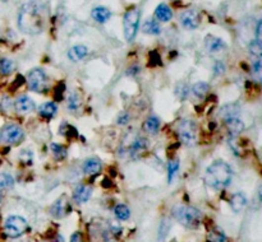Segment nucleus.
I'll return each mask as SVG.
<instances>
[{"mask_svg": "<svg viewBox=\"0 0 262 242\" xmlns=\"http://www.w3.org/2000/svg\"><path fill=\"white\" fill-rule=\"evenodd\" d=\"M261 70H262V65H261V59H255V62L252 64V73L256 75L257 78H261Z\"/></svg>", "mask_w": 262, "mask_h": 242, "instance_id": "nucleus-35", "label": "nucleus"}, {"mask_svg": "<svg viewBox=\"0 0 262 242\" xmlns=\"http://www.w3.org/2000/svg\"><path fill=\"white\" fill-rule=\"evenodd\" d=\"M231 180H233L231 167L221 160L211 163L205 172V182L214 190L225 189L231 184Z\"/></svg>", "mask_w": 262, "mask_h": 242, "instance_id": "nucleus-2", "label": "nucleus"}, {"mask_svg": "<svg viewBox=\"0 0 262 242\" xmlns=\"http://www.w3.org/2000/svg\"><path fill=\"white\" fill-rule=\"evenodd\" d=\"M247 203H248V200H247L244 194L235 193L234 195L231 196L230 207H231V209L235 211V213H239V211H242L244 208H246Z\"/></svg>", "mask_w": 262, "mask_h": 242, "instance_id": "nucleus-19", "label": "nucleus"}, {"mask_svg": "<svg viewBox=\"0 0 262 242\" xmlns=\"http://www.w3.org/2000/svg\"><path fill=\"white\" fill-rule=\"evenodd\" d=\"M14 107L18 112H31L35 110V102L27 96H19L14 102Z\"/></svg>", "mask_w": 262, "mask_h": 242, "instance_id": "nucleus-15", "label": "nucleus"}, {"mask_svg": "<svg viewBox=\"0 0 262 242\" xmlns=\"http://www.w3.org/2000/svg\"><path fill=\"white\" fill-rule=\"evenodd\" d=\"M188 93H189V88L185 86L184 83L178 84V87H176V96H178L180 100H185L187 96H188Z\"/></svg>", "mask_w": 262, "mask_h": 242, "instance_id": "nucleus-34", "label": "nucleus"}, {"mask_svg": "<svg viewBox=\"0 0 262 242\" xmlns=\"http://www.w3.org/2000/svg\"><path fill=\"white\" fill-rule=\"evenodd\" d=\"M88 54V49L85 45H76V46L71 47L68 51V58L71 62L76 63L80 62L82 59H85Z\"/></svg>", "mask_w": 262, "mask_h": 242, "instance_id": "nucleus-16", "label": "nucleus"}, {"mask_svg": "<svg viewBox=\"0 0 262 242\" xmlns=\"http://www.w3.org/2000/svg\"><path fill=\"white\" fill-rule=\"evenodd\" d=\"M178 170H179V162L176 160H172L169 163H168V182H169V184L173 182Z\"/></svg>", "mask_w": 262, "mask_h": 242, "instance_id": "nucleus-30", "label": "nucleus"}, {"mask_svg": "<svg viewBox=\"0 0 262 242\" xmlns=\"http://www.w3.org/2000/svg\"><path fill=\"white\" fill-rule=\"evenodd\" d=\"M142 31L147 35H160L161 34V27L155 19H148L143 23L142 26Z\"/></svg>", "mask_w": 262, "mask_h": 242, "instance_id": "nucleus-23", "label": "nucleus"}, {"mask_svg": "<svg viewBox=\"0 0 262 242\" xmlns=\"http://www.w3.org/2000/svg\"><path fill=\"white\" fill-rule=\"evenodd\" d=\"M16 69V64L13 60L6 58H0V74L1 75H9Z\"/></svg>", "mask_w": 262, "mask_h": 242, "instance_id": "nucleus-24", "label": "nucleus"}, {"mask_svg": "<svg viewBox=\"0 0 262 242\" xmlns=\"http://www.w3.org/2000/svg\"><path fill=\"white\" fill-rule=\"evenodd\" d=\"M224 123H225L226 129L231 135H238L244 130L243 121L238 116L226 117V119H224Z\"/></svg>", "mask_w": 262, "mask_h": 242, "instance_id": "nucleus-13", "label": "nucleus"}, {"mask_svg": "<svg viewBox=\"0 0 262 242\" xmlns=\"http://www.w3.org/2000/svg\"><path fill=\"white\" fill-rule=\"evenodd\" d=\"M14 186V178L9 173H0V189H12Z\"/></svg>", "mask_w": 262, "mask_h": 242, "instance_id": "nucleus-32", "label": "nucleus"}, {"mask_svg": "<svg viewBox=\"0 0 262 242\" xmlns=\"http://www.w3.org/2000/svg\"><path fill=\"white\" fill-rule=\"evenodd\" d=\"M1 199H3V194H1V191H0V202H1Z\"/></svg>", "mask_w": 262, "mask_h": 242, "instance_id": "nucleus-42", "label": "nucleus"}, {"mask_svg": "<svg viewBox=\"0 0 262 242\" xmlns=\"http://www.w3.org/2000/svg\"><path fill=\"white\" fill-rule=\"evenodd\" d=\"M114 214L117 217V219L119 221H127L131 217V210L130 208L124 204H118L114 209Z\"/></svg>", "mask_w": 262, "mask_h": 242, "instance_id": "nucleus-28", "label": "nucleus"}, {"mask_svg": "<svg viewBox=\"0 0 262 242\" xmlns=\"http://www.w3.org/2000/svg\"><path fill=\"white\" fill-rule=\"evenodd\" d=\"M102 169V165L97 158H88L84 163V172L86 175H96Z\"/></svg>", "mask_w": 262, "mask_h": 242, "instance_id": "nucleus-20", "label": "nucleus"}, {"mask_svg": "<svg viewBox=\"0 0 262 242\" xmlns=\"http://www.w3.org/2000/svg\"><path fill=\"white\" fill-rule=\"evenodd\" d=\"M92 195V189L86 185H80L74 189L73 191V200L77 204H85L88 202V199Z\"/></svg>", "mask_w": 262, "mask_h": 242, "instance_id": "nucleus-12", "label": "nucleus"}, {"mask_svg": "<svg viewBox=\"0 0 262 242\" xmlns=\"http://www.w3.org/2000/svg\"><path fill=\"white\" fill-rule=\"evenodd\" d=\"M214 71H215V74L224 73V71H225V65H224V63H221V62L216 63L215 67H214Z\"/></svg>", "mask_w": 262, "mask_h": 242, "instance_id": "nucleus-37", "label": "nucleus"}, {"mask_svg": "<svg viewBox=\"0 0 262 242\" xmlns=\"http://www.w3.org/2000/svg\"><path fill=\"white\" fill-rule=\"evenodd\" d=\"M58 112V106L54 102H45L39 107V113L40 116L45 117V119H52Z\"/></svg>", "mask_w": 262, "mask_h": 242, "instance_id": "nucleus-21", "label": "nucleus"}, {"mask_svg": "<svg viewBox=\"0 0 262 242\" xmlns=\"http://www.w3.org/2000/svg\"><path fill=\"white\" fill-rule=\"evenodd\" d=\"M248 51L252 56H255L256 59H261L262 56V45L261 41L253 40L252 42L250 43V46H248Z\"/></svg>", "mask_w": 262, "mask_h": 242, "instance_id": "nucleus-31", "label": "nucleus"}, {"mask_svg": "<svg viewBox=\"0 0 262 242\" xmlns=\"http://www.w3.org/2000/svg\"><path fill=\"white\" fill-rule=\"evenodd\" d=\"M49 10L41 0H30L21 6L18 27L26 35H40L46 28Z\"/></svg>", "mask_w": 262, "mask_h": 242, "instance_id": "nucleus-1", "label": "nucleus"}, {"mask_svg": "<svg viewBox=\"0 0 262 242\" xmlns=\"http://www.w3.org/2000/svg\"><path fill=\"white\" fill-rule=\"evenodd\" d=\"M139 18H141V10L136 6H132L127 10L124 14L123 26H124V37L128 42L134 40L139 27Z\"/></svg>", "mask_w": 262, "mask_h": 242, "instance_id": "nucleus-4", "label": "nucleus"}, {"mask_svg": "<svg viewBox=\"0 0 262 242\" xmlns=\"http://www.w3.org/2000/svg\"><path fill=\"white\" fill-rule=\"evenodd\" d=\"M27 84L28 88L34 92H45L47 88V75L43 69H32L27 75Z\"/></svg>", "mask_w": 262, "mask_h": 242, "instance_id": "nucleus-7", "label": "nucleus"}, {"mask_svg": "<svg viewBox=\"0 0 262 242\" xmlns=\"http://www.w3.org/2000/svg\"><path fill=\"white\" fill-rule=\"evenodd\" d=\"M25 138V132L16 124L4 126L0 132V140L6 144H19Z\"/></svg>", "mask_w": 262, "mask_h": 242, "instance_id": "nucleus-8", "label": "nucleus"}, {"mask_svg": "<svg viewBox=\"0 0 262 242\" xmlns=\"http://www.w3.org/2000/svg\"><path fill=\"white\" fill-rule=\"evenodd\" d=\"M138 71H139V68L138 67H132L130 69V70L127 71V74H128V75H134V74L138 73Z\"/></svg>", "mask_w": 262, "mask_h": 242, "instance_id": "nucleus-40", "label": "nucleus"}, {"mask_svg": "<svg viewBox=\"0 0 262 242\" xmlns=\"http://www.w3.org/2000/svg\"><path fill=\"white\" fill-rule=\"evenodd\" d=\"M81 106V98L77 93H71L68 97V108L72 112H76V111L80 108Z\"/></svg>", "mask_w": 262, "mask_h": 242, "instance_id": "nucleus-33", "label": "nucleus"}, {"mask_svg": "<svg viewBox=\"0 0 262 242\" xmlns=\"http://www.w3.org/2000/svg\"><path fill=\"white\" fill-rule=\"evenodd\" d=\"M179 139L185 145H194L197 143V125L193 120L184 119L178 126Z\"/></svg>", "mask_w": 262, "mask_h": 242, "instance_id": "nucleus-6", "label": "nucleus"}, {"mask_svg": "<svg viewBox=\"0 0 262 242\" xmlns=\"http://www.w3.org/2000/svg\"><path fill=\"white\" fill-rule=\"evenodd\" d=\"M238 113H239V107H238L237 104H225L224 107H221L219 115L222 117V119H226V117L230 116H238Z\"/></svg>", "mask_w": 262, "mask_h": 242, "instance_id": "nucleus-26", "label": "nucleus"}, {"mask_svg": "<svg viewBox=\"0 0 262 242\" xmlns=\"http://www.w3.org/2000/svg\"><path fill=\"white\" fill-rule=\"evenodd\" d=\"M91 16L99 23H106L111 18V12L106 6H96L91 12Z\"/></svg>", "mask_w": 262, "mask_h": 242, "instance_id": "nucleus-18", "label": "nucleus"}, {"mask_svg": "<svg viewBox=\"0 0 262 242\" xmlns=\"http://www.w3.org/2000/svg\"><path fill=\"white\" fill-rule=\"evenodd\" d=\"M71 242H84L82 241V235L81 233H74L73 236L71 237Z\"/></svg>", "mask_w": 262, "mask_h": 242, "instance_id": "nucleus-39", "label": "nucleus"}, {"mask_svg": "<svg viewBox=\"0 0 262 242\" xmlns=\"http://www.w3.org/2000/svg\"><path fill=\"white\" fill-rule=\"evenodd\" d=\"M210 86L206 82H197L192 87V93L197 98H204L209 93Z\"/></svg>", "mask_w": 262, "mask_h": 242, "instance_id": "nucleus-25", "label": "nucleus"}, {"mask_svg": "<svg viewBox=\"0 0 262 242\" xmlns=\"http://www.w3.org/2000/svg\"><path fill=\"white\" fill-rule=\"evenodd\" d=\"M51 153L54 156L56 161H63L67 158V148L63 147L62 144H58V143H52L51 144Z\"/></svg>", "mask_w": 262, "mask_h": 242, "instance_id": "nucleus-27", "label": "nucleus"}, {"mask_svg": "<svg viewBox=\"0 0 262 242\" xmlns=\"http://www.w3.org/2000/svg\"><path fill=\"white\" fill-rule=\"evenodd\" d=\"M180 23L187 30H196L201 23V14L196 9H188L182 13Z\"/></svg>", "mask_w": 262, "mask_h": 242, "instance_id": "nucleus-9", "label": "nucleus"}, {"mask_svg": "<svg viewBox=\"0 0 262 242\" xmlns=\"http://www.w3.org/2000/svg\"><path fill=\"white\" fill-rule=\"evenodd\" d=\"M209 241L210 242H226V236L221 230L214 228L209 232Z\"/></svg>", "mask_w": 262, "mask_h": 242, "instance_id": "nucleus-29", "label": "nucleus"}, {"mask_svg": "<svg viewBox=\"0 0 262 242\" xmlns=\"http://www.w3.org/2000/svg\"><path fill=\"white\" fill-rule=\"evenodd\" d=\"M205 47H206V50L210 54H218V52H221L222 50H225L226 45L219 37L207 36L206 40H205Z\"/></svg>", "mask_w": 262, "mask_h": 242, "instance_id": "nucleus-11", "label": "nucleus"}, {"mask_svg": "<svg viewBox=\"0 0 262 242\" xmlns=\"http://www.w3.org/2000/svg\"><path fill=\"white\" fill-rule=\"evenodd\" d=\"M160 120L156 116H150L146 119V121L143 123V130L148 134H156L160 130Z\"/></svg>", "mask_w": 262, "mask_h": 242, "instance_id": "nucleus-22", "label": "nucleus"}, {"mask_svg": "<svg viewBox=\"0 0 262 242\" xmlns=\"http://www.w3.org/2000/svg\"><path fill=\"white\" fill-rule=\"evenodd\" d=\"M50 242H64V239H63V237L60 236V235H58V236H56L55 239L52 240V241H50Z\"/></svg>", "mask_w": 262, "mask_h": 242, "instance_id": "nucleus-41", "label": "nucleus"}, {"mask_svg": "<svg viewBox=\"0 0 262 242\" xmlns=\"http://www.w3.org/2000/svg\"><path fill=\"white\" fill-rule=\"evenodd\" d=\"M261 28H262V21L260 19V21L257 22V26H256V40L257 41H261Z\"/></svg>", "mask_w": 262, "mask_h": 242, "instance_id": "nucleus-38", "label": "nucleus"}, {"mask_svg": "<svg viewBox=\"0 0 262 242\" xmlns=\"http://www.w3.org/2000/svg\"><path fill=\"white\" fill-rule=\"evenodd\" d=\"M68 210H69V206L68 203L64 200V196L60 198L59 200H56V202L52 204L51 208H50V213H51L52 217L55 218H63L67 213H69Z\"/></svg>", "mask_w": 262, "mask_h": 242, "instance_id": "nucleus-14", "label": "nucleus"}, {"mask_svg": "<svg viewBox=\"0 0 262 242\" xmlns=\"http://www.w3.org/2000/svg\"><path fill=\"white\" fill-rule=\"evenodd\" d=\"M130 113H127V112H122L119 116H118V121L117 123L119 124V125H126V124L130 123Z\"/></svg>", "mask_w": 262, "mask_h": 242, "instance_id": "nucleus-36", "label": "nucleus"}, {"mask_svg": "<svg viewBox=\"0 0 262 242\" xmlns=\"http://www.w3.org/2000/svg\"><path fill=\"white\" fill-rule=\"evenodd\" d=\"M173 217L183 226L193 228L202 221V213L197 208L189 206H176L173 208Z\"/></svg>", "mask_w": 262, "mask_h": 242, "instance_id": "nucleus-3", "label": "nucleus"}, {"mask_svg": "<svg viewBox=\"0 0 262 242\" xmlns=\"http://www.w3.org/2000/svg\"><path fill=\"white\" fill-rule=\"evenodd\" d=\"M27 221L21 215H10V217L6 218L5 223H4V232L10 239L21 237L27 231Z\"/></svg>", "mask_w": 262, "mask_h": 242, "instance_id": "nucleus-5", "label": "nucleus"}, {"mask_svg": "<svg viewBox=\"0 0 262 242\" xmlns=\"http://www.w3.org/2000/svg\"><path fill=\"white\" fill-rule=\"evenodd\" d=\"M148 147L147 139L143 138V137H137L134 140L131 141L130 147H128V154H130L131 158H137L141 153H143Z\"/></svg>", "mask_w": 262, "mask_h": 242, "instance_id": "nucleus-10", "label": "nucleus"}, {"mask_svg": "<svg viewBox=\"0 0 262 242\" xmlns=\"http://www.w3.org/2000/svg\"><path fill=\"white\" fill-rule=\"evenodd\" d=\"M155 17L157 21L160 22H169L173 18V12L170 9V6L167 4H159L155 9Z\"/></svg>", "mask_w": 262, "mask_h": 242, "instance_id": "nucleus-17", "label": "nucleus"}]
</instances>
